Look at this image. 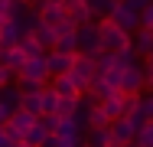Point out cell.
Masks as SVG:
<instances>
[{
    "label": "cell",
    "instance_id": "11",
    "mask_svg": "<svg viewBox=\"0 0 153 147\" xmlns=\"http://www.w3.org/2000/svg\"><path fill=\"white\" fill-rule=\"evenodd\" d=\"M65 10H68V20L75 26H85V23H94V13L88 10L85 0H65Z\"/></svg>",
    "mask_w": 153,
    "mask_h": 147
},
{
    "label": "cell",
    "instance_id": "5",
    "mask_svg": "<svg viewBox=\"0 0 153 147\" xmlns=\"http://www.w3.org/2000/svg\"><path fill=\"white\" fill-rule=\"evenodd\" d=\"M68 75L75 79V85L85 92V88L91 85V79L98 75V72H94V56H82V52H78L75 62H72V72H68Z\"/></svg>",
    "mask_w": 153,
    "mask_h": 147
},
{
    "label": "cell",
    "instance_id": "8",
    "mask_svg": "<svg viewBox=\"0 0 153 147\" xmlns=\"http://www.w3.org/2000/svg\"><path fill=\"white\" fill-rule=\"evenodd\" d=\"M16 79H30V82H39V85H46L52 75H49V62H46V56L39 59H26V65L20 69V75Z\"/></svg>",
    "mask_w": 153,
    "mask_h": 147
},
{
    "label": "cell",
    "instance_id": "30",
    "mask_svg": "<svg viewBox=\"0 0 153 147\" xmlns=\"http://www.w3.org/2000/svg\"><path fill=\"white\" fill-rule=\"evenodd\" d=\"M78 101H82V95L78 98H59V118H75Z\"/></svg>",
    "mask_w": 153,
    "mask_h": 147
},
{
    "label": "cell",
    "instance_id": "37",
    "mask_svg": "<svg viewBox=\"0 0 153 147\" xmlns=\"http://www.w3.org/2000/svg\"><path fill=\"white\" fill-rule=\"evenodd\" d=\"M143 69H147V88L153 92V52L147 56V62H143Z\"/></svg>",
    "mask_w": 153,
    "mask_h": 147
},
{
    "label": "cell",
    "instance_id": "36",
    "mask_svg": "<svg viewBox=\"0 0 153 147\" xmlns=\"http://www.w3.org/2000/svg\"><path fill=\"white\" fill-rule=\"evenodd\" d=\"M13 10H16V3H13V0H0V20H10V16H13Z\"/></svg>",
    "mask_w": 153,
    "mask_h": 147
},
{
    "label": "cell",
    "instance_id": "1",
    "mask_svg": "<svg viewBox=\"0 0 153 147\" xmlns=\"http://www.w3.org/2000/svg\"><path fill=\"white\" fill-rule=\"evenodd\" d=\"M98 33H101V52H121L127 46H134L130 33H124L111 16L108 20H98Z\"/></svg>",
    "mask_w": 153,
    "mask_h": 147
},
{
    "label": "cell",
    "instance_id": "16",
    "mask_svg": "<svg viewBox=\"0 0 153 147\" xmlns=\"http://www.w3.org/2000/svg\"><path fill=\"white\" fill-rule=\"evenodd\" d=\"M0 62L10 69V72H16L20 75V69L26 65V52L20 49V46H13V49H3V56H0Z\"/></svg>",
    "mask_w": 153,
    "mask_h": 147
},
{
    "label": "cell",
    "instance_id": "21",
    "mask_svg": "<svg viewBox=\"0 0 153 147\" xmlns=\"http://www.w3.org/2000/svg\"><path fill=\"white\" fill-rule=\"evenodd\" d=\"M85 147H111V131L108 128H88Z\"/></svg>",
    "mask_w": 153,
    "mask_h": 147
},
{
    "label": "cell",
    "instance_id": "7",
    "mask_svg": "<svg viewBox=\"0 0 153 147\" xmlns=\"http://www.w3.org/2000/svg\"><path fill=\"white\" fill-rule=\"evenodd\" d=\"M78 52L82 56H94L101 52V33H98V20L78 26Z\"/></svg>",
    "mask_w": 153,
    "mask_h": 147
},
{
    "label": "cell",
    "instance_id": "32",
    "mask_svg": "<svg viewBox=\"0 0 153 147\" xmlns=\"http://www.w3.org/2000/svg\"><path fill=\"white\" fill-rule=\"evenodd\" d=\"M140 26H147V29H153V0L140 10Z\"/></svg>",
    "mask_w": 153,
    "mask_h": 147
},
{
    "label": "cell",
    "instance_id": "18",
    "mask_svg": "<svg viewBox=\"0 0 153 147\" xmlns=\"http://www.w3.org/2000/svg\"><path fill=\"white\" fill-rule=\"evenodd\" d=\"M101 108H104V115L111 118V121L124 118V92H114L111 98H104V101H101Z\"/></svg>",
    "mask_w": 153,
    "mask_h": 147
},
{
    "label": "cell",
    "instance_id": "39",
    "mask_svg": "<svg viewBox=\"0 0 153 147\" xmlns=\"http://www.w3.org/2000/svg\"><path fill=\"white\" fill-rule=\"evenodd\" d=\"M7 121H10V111H7V108H3V105H0V128H3V124H7Z\"/></svg>",
    "mask_w": 153,
    "mask_h": 147
},
{
    "label": "cell",
    "instance_id": "43",
    "mask_svg": "<svg viewBox=\"0 0 153 147\" xmlns=\"http://www.w3.org/2000/svg\"><path fill=\"white\" fill-rule=\"evenodd\" d=\"M52 3H65V0H52Z\"/></svg>",
    "mask_w": 153,
    "mask_h": 147
},
{
    "label": "cell",
    "instance_id": "14",
    "mask_svg": "<svg viewBox=\"0 0 153 147\" xmlns=\"http://www.w3.org/2000/svg\"><path fill=\"white\" fill-rule=\"evenodd\" d=\"M0 105L13 115V111H20V105H23V92L16 88V82L13 85H7V88H0Z\"/></svg>",
    "mask_w": 153,
    "mask_h": 147
},
{
    "label": "cell",
    "instance_id": "6",
    "mask_svg": "<svg viewBox=\"0 0 153 147\" xmlns=\"http://www.w3.org/2000/svg\"><path fill=\"white\" fill-rule=\"evenodd\" d=\"M56 33H59V36H56V46H52V49H56V52H65V56H78V26L68 20V23L59 26Z\"/></svg>",
    "mask_w": 153,
    "mask_h": 147
},
{
    "label": "cell",
    "instance_id": "44",
    "mask_svg": "<svg viewBox=\"0 0 153 147\" xmlns=\"http://www.w3.org/2000/svg\"><path fill=\"white\" fill-rule=\"evenodd\" d=\"M0 26H3V20H0Z\"/></svg>",
    "mask_w": 153,
    "mask_h": 147
},
{
    "label": "cell",
    "instance_id": "22",
    "mask_svg": "<svg viewBox=\"0 0 153 147\" xmlns=\"http://www.w3.org/2000/svg\"><path fill=\"white\" fill-rule=\"evenodd\" d=\"M23 111H30V115H42V92H23V105H20Z\"/></svg>",
    "mask_w": 153,
    "mask_h": 147
},
{
    "label": "cell",
    "instance_id": "41",
    "mask_svg": "<svg viewBox=\"0 0 153 147\" xmlns=\"http://www.w3.org/2000/svg\"><path fill=\"white\" fill-rule=\"evenodd\" d=\"M13 147H30V144H23V141H16V144H13Z\"/></svg>",
    "mask_w": 153,
    "mask_h": 147
},
{
    "label": "cell",
    "instance_id": "33",
    "mask_svg": "<svg viewBox=\"0 0 153 147\" xmlns=\"http://www.w3.org/2000/svg\"><path fill=\"white\" fill-rule=\"evenodd\" d=\"M140 111L147 115V121H153V92H150V95H143V98H140Z\"/></svg>",
    "mask_w": 153,
    "mask_h": 147
},
{
    "label": "cell",
    "instance_id": "26",
    "mask_svg": "<svg viewBox=\"0 0 153 147\" xmlns=\"http://www.w3.org/2000/svg\"><path fill=\"white\" fill-rule=\"evenodd\" d=\"M88 3V10L94 13V20H108L111 16V10H114V3L111 0H85Z\"/></svg>",
    "mask_w": 153,
    "mask_h": 147
},
{
    "label": "cell",
    "instance_id": "3",
    "mask_svg": "<svg viewBox=\"0 0 153 147\" xmlns=\"http://www.w3.org/2000/svg\"><path fill=\"white\" fill-rule=\"evenodd\" d=\"M111 20H114L124 33H130V36H134V33L140 29V10H137L134 3H117V7L111 10Z\"/></svg>",
    "mask_w": 153,
    "mask_h": 147
},
{
    "label": "cell",
    "instance_id": "42",
    "mask_svg": "<svg viewBox=\"0 0 153 147\" xmlns=\"http://www.w3.org/2000/svg\"><path fill=\"white\" fill-rule=\"evenodd\" d=\"M111 147H127V144H111Z\"/></svg>",
    "mask_w": 153,
    "mask_h": 147
},
{
    "label": "cell",
    "instance_id": "17",
    "mask_svg": "<svg viewBox=\"0 0 153 147\" xmlns=\"http://www.w3.org/2000/svg\"><path fill=\"white\" fill-rule=\"evenodd\" d=\"M134 49H137V56H150L153 52V29H147V26H140L137 33H134Z\"/></svg>",
    "mask_w": 153,
    "mask_h": 147
},
{
    "label": "cell",
    "instance_id": "31",
    "mask_svg": "<svg viewBox=\"0 0 153 147\" xmlns=\"http://www.w3.org/2000/svg\"><path fill=\"white\" fill-rule=\"evenodd\" d=\"M104 82H108V85L114 88V92H121V82H124V69H121V65H114L111 72H104Z\"/></svg>",
    "mask_w": 153,
    "mask_h": 147
},
{
    "label": "cell",
    "instance_id": "29",
    "mask_svg": "<svg viewBox=\"0 0 153 147\" xmlns=\"http://www.w3.org/2000/svg\"><path fill=\"white\" fill-rule=\"evenodd\" d=\"M134 147H153V121H147V124L137 131V137H134Z\"/></svg>",
    "mask_w": 153,
    "mask_h": 147
},
{
    "label": "cell",
    "instance_id": "19",
    "mask_svg": "<svg viewBox=\"0 0 153 147\" xmlns=\"http://www.w3.org/2000/svg\"><path fill=\"white\" fill-rule=\"evenodd\" d=\"M56 36H59V33H56L52 26H46V23H36V29H33V39H36V43H39L46 52L56 46Z\"/></svg>",
    "mask_w": 153,
    "mask_h": 147
},
{
    "label": "cell",
    "instance_id": "10",
    "mask_svg": "<svg viewBox=\"0 0 153 147\" xmlns=\"http://www.w3.org/2000/svg\"><path fill=\"white\" fill-rule=\"evenodd\" d=\"M49 88L59 95V98H78V95H85L82 88L75 85V79L65 72V75H56V79H49Z\"/></svg>",
    "mask_w": 153,
    "mask_h": 147
},
{
    "label": "cell",
    "instance_id": "4",
    "mask_svg": "<svg viewBox=\"0 0 153 147\" xmlns=\"http://www.w3.org/2000/svg\"><path fill=\"white\" fill-rule=\"evenodd\" d=\"M143 88H147V69H143L140 62L127 65V69H124L121 92H124V95H143Z\"/></svg>",
    "mask_w": 153,
    "mask_h": 147
},
{
    "label": "cell",
    "instance_id": "15",
    "mask_svg": "<svg viewBox=\"0 0 153 147\" xmlns=\"http://www.w3.org/2000/svg\"><path fill=\"white\" fill-rule=\"evenodd\" d=\"M85 95H88V98H94V101L101 105L104 98H111V95H114V88L104 82V75H94V79H91V85L85 88Z\"/></svg>",
    "mask_w": 153,
    "mask_h": 147
},
{
    "label": "cell",
    "instance_id": "13",
    "mask_svg": "<svg viewBox=\"0 0 153 147\" xmlns=\"http://www.w3.org/2000/svg\"><path fill=\"white\" fill-rule=\"evenodd\" d=\"M20 39H23V29L16 20H3V26H0V49H13V46H20Z\"/></svg>",
    "mask_w": 153,
    "mask_h": 147
},
{
    "label": "cell",
    "instance_id": "27",
    "mask_svg": "<svg viewBox=\"0 0 153 147\" xmlns=\"http://www.w3.org/2000/svg\"><path fill=\"white\" fill-rule=\"evenodd\" d=\"M20 49L26 52V59H39V56H46V49H42V46H39L33 36H23V39H20Z\"/></svg>",
    "mask_w": 153,
    "mask_h": 147
},
{
    "label": "cell",
    "instance_id": "20",
    "mask_svg": "<svg viewBox=\"0 0 153 147\" xmlns=\"http://www.w3.org/2000/svg\"><path fill=\"white\" fill-rule=\"evenodd\" d=\"M49 137H52V134L46 131V124H42V121H36V124H33L30 131H26V137H23V144H30V147H42L46 141H49Z\"/></svg>",
    "mask_w": 153,
    "mask_h": 147
},
{
    "label": "cell",
    "instance_id": "9",
    "mask_svg": "<svg viewBox=\"0 0 153 147\" xmlns=\"http://www.w3.org/2000/svg\"><path fill=\"white\" fill-rule=\"evenodd\" d=\"M108 131H111V144H127V147H134L137 128H134V121H130V118H117V121H111V124H108Z\"/></svg>",
    "mask_w": 153,
    "mask_h": 147
},
{
    "label": "cell",
    "instance_id": "24",
    "mask_svg": "<svg viewBox=\"0 0 153 147\" xmlns=\"http://www.w3.org/2000/svg\"><path fill=\"white\" fill-rule=\"evenodd\" d=\"M108 124H111V118L104 115V108L94 101L91 108H88V128H108Z\"/></svg>",
    "mask_w": 153,
    "mask_h": 147
},
{
    "label": "cell",
    "instance_id": "34",
    "mask_svg": "<svg viewBox=\"0 0 153 147\" xmlns=\"http://www.w3.org/2000/svg\"><path fill=\"white\" fill-rule=\"evenodd\" d=\"M13 79H16V72H10L3 62H0V88H7V85H13Z\"/></svg>",
    "mask_w": 153,
    "mask_h": 147
},
{
    "label": "cell",
    "instance_id": "35",
    "mask_svg": "<svg viewBox=\"0 0 153 147\" xmlns=\"http://www.w3.org/2000/svg\"><path fill=\"white\" fill-rule=\"evenodd\" d=\"M39 121L46 124V131H49V134H56V131H59V115H42Z\"/></svg>",
    "mask_w": 153,
    "mask_h": 147
},
{
    "label": "cell",
    "instance_id": "23",
    "mask_svg": "<svg viewBox=\"0 0 153 147\" xmlns=\"http://www.w3.org/2000/svg\"><path fill=\"white\" fill-rule=\"evenodd\" d=\"M82 128H85V124H82L78 118H59V131H56V134H59V137H75V134H82Z\"/></svg>",
    "mask_w": 153,
    "mask_h": 147
},
{
    "label": "cell",
    "instance_id": "38",
    "mask_svg": "<svg viewBox=\"0 0 153 147\" xmlns=\"http://www.w3.org/2000/svg\"><path fill=\"white\" fill-rule=\"evenodd\" d=\"M0 147H13V141L7 137V131H3V128H0Z\"/></svg>",
    "mask_w": 153,
    "mask_h": 147
},
{
    "label": "cell",
    "instance_id": "2",
    "mask_svg": "<svg viewBox=\"0 0 153 147\" xmlns=\"http://www.w3.org/2000/svg\"><path fill=\"white\" fill-rule=\"evenodd\" d=\"M33 10H36V16H39V23H46V26L59 29L68 23V10H65V3H52V0H36L33 3Z\"/></svg>",
    "mask_w": 153,
    "mask_h": 147
},
{
    "label": "cell",
    "instance_id": "28",
    "mask_svg": "<svg viewBox=\"0 0 153 147\" xmlns=\"http://www.w3.org/2000/svg\"><path fill=\"white\" fill-rule=\"evenodd\" d=\"M111 69H114V52H94V72L98 75H104Z\"/></svg>",
    "mask_w": 153,
    "mask_h": 147
},
{
    "label": "cell",
    "instance_id": "12",
    "mask_svg": "<svg viewBox=\"0 0 153 147\" xmlns=\"http://www.w3.org/2000/svg\"><path fill=\"white\" fill-rule=\"evenodd\" d=\"M46 62H49V75L56 79V75H65V72H72V62H75V56H65V52H56V49H49V52H46Z\"/></svg>",
    "mask_w": 153,
    "mask_h": 147
},
{
    "label": "cell",
    "instance_id": "40",
    "mask_svg": "<svg viewBox=\"0 0 153 147\" xmlns=\"http://www.w3.org/2000/svg\"><path fill=\"white\" fill-rule=\"evenodd\" d=\"M13 3H23V7H33L36 0H13Z\"/></svg>",
    "mask_w": 153,
    "mask_h": 147
},
{
    "label": "cell",
    "instance_id": "25",
    "mask_svg": "<svg viewBox=\"0 0 153 147\" xmlns=\"http://www.w3.org/2000/svg\"><path fill=\"white\" fill-rule=\"evenodd\" d=\"M42 115H59V95H56L49 85L42 88ZM42 115H39V118H42Z\"/></svg>",
    "mask_w": 153,
    "mask_h": 147
}]
</instances>
